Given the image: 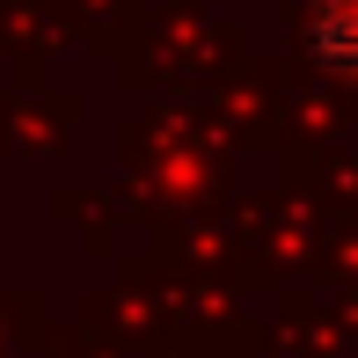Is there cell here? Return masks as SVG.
<instances>
[{
	"label": "cell",
	"mask_w": 358,
	"mask_h": 358,
	"mask_svg": "<svg viewBox=\"0 0 358 358\" xmlns=\"http://www.w3.org/2000/svg\"><path fill=\"white\" fill-rule=\"evenodd\" d=\"M315 52L329 59V66L358 73V0H329V8H322V22H315Z\"/></svg>",
	"instance_id": "1"
}]
</instances>
